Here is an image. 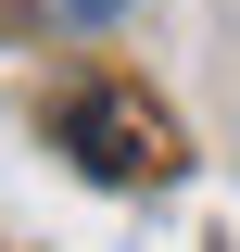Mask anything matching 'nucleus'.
<instances>
[{
	"mask_svg": "<svg viewBox=\"0 0 240 252\" xmlns=\"http://www.w3.org/2000/svg\"><path fill=\"white\" fill-rule=\"evenodd\" d=\"M51 126H63V152L89 164V177H114V189H139V177H164V164H177V126L152 114L139 89H114V76H101V89H76Z\"/></svg>",
	"mask_w": 240,
	"mask_h": 252,
	"instance_id": "1",
	"label": "nucleus"
}]
</instances>
